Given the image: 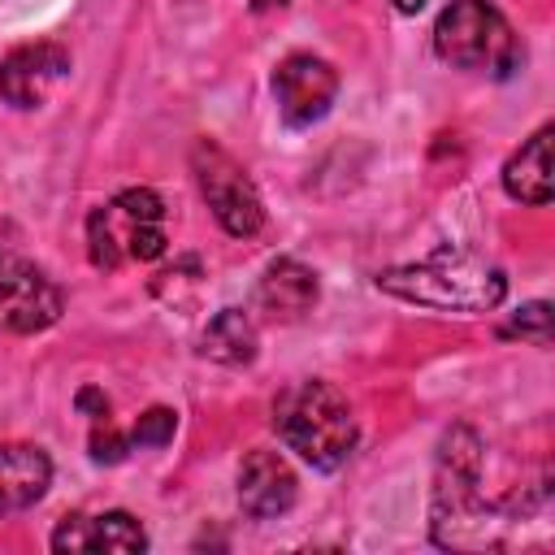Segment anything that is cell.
<instances>
[{
    "label": "cell",
    "mask_w": 555,
    "mask_h": 555,
    "mask_svg": "<svg viewBox=\"0 0 555 555\" xmlns=\"http://www.w3.org/2000/svg\"><path fill=\"white\" fill-rule=\"evenodd\" d=\"M377 286L395 299L438 308V312H464V317L494 312L507 295L503 269L464 247H438L425 260L390 264L377 273Z\"/></svg>",
    "instance_id": "cell-1"
},
{
    "label": "cell",
    "mask_w": 555,
    "mask_h": 555,
    "mask_svg": "<svg viewBox=\"0 0 555 555\" xmlns=\"http://www.w3.org/2000/svg\"><path fill=\"white\" fill-rule=\"evenodd\" d=\"M481 438L468 425H451L438 442L434 464V503H429V529L438 546H494V512L481 494Z\"/></svg>",
    "instance_id": "cell-2"
},
{
    "label": "cell",
    "mask_w": 555,
    "mask_h": 555,
    "mask_svg": "<svg viewBox=\"0 0 555 555\" xmlns=\"http://www.w3.org/2000/svg\"><path fill=\"white\" fill-rule=\"evenodd\" d=\"M273 429L278 438L312 468L334 473L356 451V416L338 386L308 377L278 395L273 403Z\"/></svg>",
    "instance_id": "cell-3"
},
{
    "label": "cell",
    "mask_w": 555,
    "mask_h": 555,
    "mask_svg": "<svg viewBox=\"0 0 555 555\" xmlns=\"http://www.w3.org/2000/svg\"><path fill=\"white\" fill-rule=\"evenodd\" d=\"M169 243L165 199L152 186H126L87 217V251L95 269H121L126 260H156Z\"/></svg>",
    "instance_id": "cell-4"
},
{
    "label": "cell",
    "mask_w": 555,
    "mask_h": 555,
    "mask_svg": "<svg viewBox=\"0 0 555 555\" xmlns=\"http://www.w3.org/2000/svg\"><path fill=\"white\" fill-rule=\"evenodd\" d=\"M434 52L455 69H481L507 78L520 65V43L507 17L490 0H455L434 22Z\"/></svg>",
    "instance_id": "cell-5"
},
{
    "label": "cell",
    "mask_w": 555,
    "mask_h": 555,
    "mask_svg": "<svg viewBox=\"0 0 555 555\" xmlns=\"http://www.w3.org/2000/svg\"><path fill=\"white\" fill-rule=\"evenodd\" d=\"M191 169H195V186L204 195V204L212 208V217L221 221L225 234L234 238H251L264 225V204L256 182L247 178V169L217 143L199 139L191 147Z\"/></svg>",
    "instance_id": "cell-6"
},
{
    "label": "cell",
    "mask_w": 555,
    "mask_h": 555,
    "mask_svg": "<svg viewBox=\"0 0 555 555\" xmlns=\"http://www.w3.org/2000/svg\"><path fill=\"white\" fill-rule=\"evenodd\" d=\"M65 308L61 286L30 260L0 256V330L4 334H39Z\"/></svg>",
    "instance_id": "cell-7"
},
{
    "label": "cell",
    "mask_w": 555,
    "mask_h": 555,
    "mask_svg": "<svg viewBox=\"0 0 555 555\" xmlns=\"http://www.w3.org/2000/svg\"><path fill=\"white\" fill-rule=\"evenodd\" d=\"M273 95L286 126H312L330 113L338 95V69L312 52H291L273 69Z\"/></svg>",
    "instance_id": "cell-8"
},
{
    "label": "cell",
    "mask_w": 555,
    "mask_h": 555,
    "mask_svg": "<svg viewBox=\"0 0 555 555\" xmlns=\"http://www.w3.org/2000/svg\"><path fill=\"white\" fill-rule=\"evenodd\" d=\"M295 494H299V481H295L291 464L278 451L256 447V451L243 455V464H238V503L251 520L286 516L295 507Z\"/></svg>",
    "instance_id": "cell-9"
},
{
    "label": "cell",
    "mask_w": 555,
    "mask_h": 555,
    "mask_svg": "<svg viewBox=\"0 0 555 555\" xmlns=\"http://www.w3.org/2000/svg\"><path fill=\"white\" fill-rule=\"evenodd\" d=\"M69 74V52L61 43H26L0 61V95L13 108H35Z\"/></svg>",
    "instance_id": "cell-10"
},
{
    "label": "cell",
    "mask_w": 555,
    "mask_h": 555,
    "mask_svg": "<svg viewBox=\"0 0 555 555\" xmlns=\"http://www.w3.org/2000/svg\"><path fill=\"white\" fill-rule=\"evenodd\" d=\"M52 551H147V533L130 512L65 516L52 529Z\"/></svg>",
    "instance_id": "cell-11"
},
{
    "label": "cell",
    "mask_w": 555,
    "mask_h": 555,
    "mask_svg": "<svg viewBox=\"0 0 555 555\" xmlns=\"http://www.w3.org/2000/svg\"><path fill=\"white\" fill-rule=\"evenodd\" d=\"M52 460L30 442H4L0 447V520L13 512L35 507L48 494Z\"/></svg>",
    "instance_id": "cell-12"
},
{
    "label": "cell",
    "mask_w": 555,
    "mask_h": 555,
    "mask_svg": "<svg viewBox=\"0 0 555 555\" xmlns=\"http://www.w3.org/2000/svg\"><path fill=\"white\" fill-rule=\"evenodd\" d=\"M551 126H538L503 165V191L520 204H551Z\"/></svg>",
    "instance_id": "cell-13"
},
{
    "label": "cell",
    "mask_w": 555,
    "mask_h": 555,
    "mask_svg": "<svg viewBox=\"0 0 555 555\" xmlns=\"http://www.w3.org/2000/svg\"><path fill=\"white\" fill-rule=\"evenodd\" d=\"M256 304L269 312V317H282V321H295L304 317L312 304H317V273L291 256L273 260L256 286Z\"/></svg>",
    "instance_id": "cell-14"
},
{
    "label": "cell",
    "mask_w": 555,
    "mask_h": 555,
    "mask_svg": "<svg viewBox=\"0 0 555 555\" xmlns=\"http://www.w3.org/2000/svg\"><path fill=\"white\" fill-rule=\"evenodd\" d=\"M199 351L217 364H251L256 360V325L243 308H221L204 338H199Z\"/></svg>",
    "instance_id": "cell-15"
},
{
    "label": "cell",
    "mask_w": 555,
    "mask_h": 555,
    "mask_svg": "<svg viewBox=\"0 0 555 555\" xmlns=\"http://www.w3.org/2000/svg\"><path fill=\"white\" fill-rule=\"evenodd\" d=\"M503 338H529L538 347H551V304L533 299L525 304L507 325H503Z\"/></svg>",
    "instance_id": "cell-16"
},
{
    "label": "cell",
    "mask_w": 555,
    "mask_h": 555,
    "mask_svg": "<svg viewBox=\"0 0 555 555\" xmlns=\"http://www.w3.org/2000/svg\"><path fill=\"white\" fill-rule=\"evenodd\" d=\"M178 429V412L173 408H147L134 429H130V447H165Z\"/></svg>",
    "instance_id": "cell-17"
},
{
    "label": "cell",
    "mask_w": 555,
    "mask_h": 555,
    "mask_svg": "<svg viewBox=\"0 0 555 555\" xmlns=\"http://www.w3.org/2000/svg\"><path fill=\"white\" fill-rule=\"evenodd\" d=\"M126 451H130V434H117L108 425V416L95 421V429H91V460L95 464H121Z\"/></svg>",
    "instance_id": "cell-18"
},
{
    "label": "cell",
    "mask_w": 555,
    "mask_h": 555,
    "mask_svg": "<svg viewBox=\"0 0 555 555\" xmlns=\"http://www.w3.org/2000/svg\"><path fill=\"white\" fill-rule=\"evenodd\" d=\"M78 408H82L91 421H104V416H108V395L95 390V386H87V390H78Z\"/></svg>",
    "instance_id": "cell-19"
},
{
    "label": "cell",
    "mask_w": 555,
    "mask_h": 555,
    "mask_svg": "<svg viewBox=\"0 0 555 555\" xmlns=\"http://www.w3.org/2000/svg\"><path fill=\"white\" fill-rule=\"evenodd\" d=\"M286 4H291V0H251V9H256V13H269V9H286Z\"/></svg>",
    "instance_id": "cell-20"
},
{
    "label": "cell",
    "mask_w": 555,
    "mask_h": 555,
    "mask_svg": "<svg viewBox=\"0 0 555 555\" xmlns=\"http://www.w3.org/2000/svg\"><path fill=\"white\" fill-rule=\"evenodd\" d=\"M390 4H395L399 13H421V9H425V0H390Z\"/></svg>",
    "instance_id": "cell-21"
}]
</instances>
